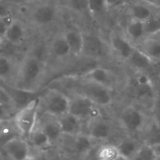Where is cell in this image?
<instances>
[{
  "label": "cell",
  "mask_w": 160,
  "mask_h": 160,
  "mask_svg": "<svg viewBox=\"0 0 160 160\" xmlns=\"http://www.w3.org/2000/svg\"><path fill=\"white\" fill-rule=\"evenodd\" d=\"M41 99L44 111L49 116L58 118L69 111V97L59 90L51 89Z\"/></svg>",
  "instance_id": "3957f363"
},
{
  "label": "cell",
  "mask_w": 160,
  "mask_h": 160,
  "mask_svg": "<svg viewBox=\"0 0 160 160\" xmlns=\"http://www.w3.org/2000/svg\"><path fill=\"white\" fill-rule=\"evenodd\" d=\"M55 16L53 8L48 5H43L37 8L32 17L34 21L39 24H47L52 22Z\"/></svg>",
  "instance_id": "7402d4cb"
},
{
  "label": "cell",
  "mask_w": 160,
  "mask_h": 160,
  "mask_svg": "<svg viewBox=\"0 0 160 160\" xmlns=\"http://www.w3.org/2000/svg\"><path fill=\"white\" fill-rule=\"evenodd\" d=\"M45 71L44 63L34 54L25 56L18 65L14 87L23 92L37 91Z\"/></svg>",
  "instance_id": "6da1fadb"
},
{
  "label": "cell",
  "mask_w": 160,
  "mask_h": 160,
  "mask_svg": "<svg viewBox=\"0 0 160 160\" xmlns=\"http://www.w3.org/2000/svg\"><path fill=\"white\" fill-rule=\"evenodd\" d=\"M64 36L71 54L78 57L81 56L83 47L82 34L75 30H69L65 34Z\"/></svg>",
  "instance_id": "ac0fdd59"
},
{
  "label": "cell",
  "mask_w": 160,
  "mask_h": 160,
  "mask_svg": "<svg viewBox=\"0 0 160 160\" xmlns=\"http://www.w3.org/2000/svg\"><path fill=\"white\" fill-rule=\"evenodd\" d=\"M0 105L13 107L16 101L12 96L2 86H0Z\"/></svg>",
  "instance_id": "4dcf8cb0"
},
{
  "label": "cell",
  "mask_w": 160,
  "mask_h": 160,
  "mask_svg": "<svg viewBox=\"0 0 160 160\" xmlns=\"http://www.w3.org/2000/svg\"><path fill=\"white\" fill-rule=\"evenodd\" d=\"M154 3L156 4L160 8V0H158V1H157V2Z\"/></svg>",
  "instance_id": "60d3db41"
},
{
  "label": "cell",
  "mask_w": 160,
  "mask_h": 160,
  "mask_svg": "<svg viewBox=\"0 0 160 160\" xmlns=\"http://www.w3.org/2000/svg\"><path fill=\"white\" fill-rule=\"evenodd\" d=\"M18 65L14 63L11 57L0 56V79L7 81H12L13 83Z\"/></svg>",
  "instance_id": "e0dca14e"
},
{
  "label": "cell",
  "mask_w": 160,
  "mask_h": 160,
  "mask_svg": "<svg viewBox=\"0 0 160 160\" xmlns=\"http://www.w3.org/2000/svg\"><path fill=\"white\" fill-rule=\"evenodd\" d=\"M135 47L154 63L160 61V31L147 36Z\"/></svg>",
  "instance_id": "30bf717a"
},
{
  "label": "cell",
  "mask_w": 160,
  "mask_h": 160,
  "mask_svg": "<svg viewBox=\"0 0 160 160\" xmlns=\"http://www.w3.org/2000/svg\"><path fill=\"white\" fill-rule=\"evenodd\" d=\"M25 36L23 25L18 21L13 20L8 29L4 39L15 45L22 42Z\"/></svg>",
  "instance_id": "d6986e66"
},
{
  "label": "cell",
  "mask_w": 160,
  "mask_h": 160,
  "mask_svg": "<svg viewBox=\"0 0 160 160\" xmlns=\"http://www.w3.org/2000/svg\"><path fill=\"white\" fill-rule=\"evenodd\" d=\"M12 107L0 105V121L9 120L10 117V108Z\"/></svg>",
  "instance_id": "e575fe53"
},
{
  "label": "cell",
  "mask_w": 160,
  "mask_h": 160,
  "mask_svg": "<svg viewBox=\"0 0 160 160\" xmlns=\"http://www.w3.org/2000/svg\"><path fill=\"white\" fill-rule=\"evenodd\" d=\"M80 79L83 81L100 85L112 90L114 83L113 76L109 70L102 67H97L85 74Z\"/></svg>",
  "instance_id": "7c38bea8"
},
{
  "label": "cell",
  "mask_w": 160,
  "mask_h": 160,
  "mask_svg": "<svg viewBox=\"0 0 160 160\" xmlns=\"http://www.w3.org/2000/svg\"><path fill=\"white\" fill-rule=\"evenodd\" d=\"M127 61L135 68L142 70L149 68L154 63L135 47Z\"/></svg>",
  "instance_id": "603a6c76"
},
{
  "label": "cell",
  "mask_w": 160,
  "mask_h": 160,
  "mask_svg": "<svg viewBox=\"0 0 160 160\" xmlns=\"http://www.w3.org/2000/svg\"><path fill=\"white\" fill-rule=\"evenodd\" d=\"M127 37L136 46L147 36L145 24L144 22L131 19L126 29Z\"/></svg>",
  "instance_id": "2e32d148"
},
{
  "label": "cell",
  "mask_w": 160,
  "mask_h": 160,
  "mask_svg": "<svg viewBox=\"0 0 160 160\" xmlns=\"http://www.w3.org/2000/svg\"><path fill=\"white\" fill-rule=\"evenodd\" d=\"M9 120L0 121V137L3 135L9 126Z\"/></svg>",
  "instance_id": "8d00e7d4"
},
{
  "label": "cell",
  "mask_w": 160,
  "mask_h": 160,
  "mask_svg": "<svg viewBox=\"0 0 160 160\" xmlns=\"http://www.w3.org/2000/svg\"><path fill=\"white\" fill-rule=\"evenodd\" d=\"M156 99V103H155V111H156V116H157V122L160 125V90L158 93L157 94Z\"/></svg>",
  "instance_id": "d590c367"
},
{
  "label": "cell",
  "mask_w": 160,
  "mask_h": 160,
  "mask_svg": "<svg viewBox=\"0 0 160 160\" xmlns=\"http://www.w3.org/2000/svg\"><path fill=\"white\" fill-rule=\"evenodd\" d=\"M9 14H10L8 7L5 4L0 3V18Z\"/></svg>",
  "instance_id": "74e56055"
},
{
  "label": "cell",
  "mask_w": 160,
  "mask_h": 160,
  "mask_svg": "<svg viewBox=\"0 0 160 160\" xmlns=\"http://www.w3.org/2000/svg\"><path fill=\"white\" fill-rule=\"evenodd\" d=\"M63 135L75 137L82 133V120L68 112L57 118Z\"/></svg>",
  "instance_id": "9a60e30c"
},
{
  "label": "cell",
  "mask_w": 160,
  "mask_h": 160,
  "mask_svg": "<svg viewBox=\"0 0 160 160\" xmlns=\"http://www.w3.org/2000/svg\"><path fill=\"white\" fill-rule=\"evenodd\" d=\"M73 137V147L76 153L81 156H85L91 151L94 140L88 134L81 133Z\"/></svg>",
  "instance_id": "44dd1931"
},
{
  "label": "cell",
  "mask_w": 160,
  "mask_h": 160,
  "mask_svg": "<svg viewBox=\"0 0 160 160\" xmlns=\"http://www.w3.org/2000/svg\"><path fill=\"white\" fill-rule=\"evenodd\" d=\"M70 98L69 111L81 120H89L100 116L98 107L85 96L78 93Z\"/></svg>",
  "instance_id": "277c9868"
},
{
  "label": "cell",
  "mask_w": 160,
  "mask_h": 160,
  "mask_svg": "<svg viewBox=\"0 0 160 160\" xmlns=\"http://www.w3.org/2000/svg\"><path fill=\"white\" fill-rule=\"evenodd\" d=\"M147 1H149V2H152L153 3H155L156 2H157V1H158V0H147Z\"/></svg>",
  "instance_id": "7bdbcfd3"
},
{
  "label": "cell",
  "mask_w": 160,
  "mask_h": 160,
  "mask_svg": "<svg viewBox=\"0 0 160 160\" xmlns=\"http://www.w3.org/2000/svg\"><path fill=\"white\" fill-rule=\"evenodd\" d=\"M83 35V47L82 55L99 60L105 54L103 41L97 36L91 34Z\"/></svg>",
  "instance_id": "ba28073f"
},
{
  "label": "cell",
  "mask_w": 160,
  "mask_h": 160,
  "mask_svg": "<svg viewBox=\"0 0 160 160\" xmlns=\"http://www.w3.org/2000/svg\"><path fill=\"white\" fill-rule=\"evenodd\" d=\"M117 147L120 158L124 160L133 159L140 147L138 143L132 139L123 140Z\"/></svg>",
  "instance_id": "ffe728a7"
},
{
  "label": "cell",
  "mask_w": 160,
  "mask_h": 160,
  "mask_svg": "<svg viewBox=\"0 0 160 160\" xmlns=\"http://www.w3.org/2000/svg\"><path fill=\"white\" fill-rule=\"evenodd\" d=\"M133 159L154 160L157 157L153 147L145 143L140 146Z\"/></svg>",
  "instance_id": "f546056e"
},
{
  "label": "cell",
  "mask_w": 160,
  "mask_h": 160,
  "mask_svg": "<svg viewBox=\"0 0 160 160\" xmlns=\"http://www.w3.org/2000/svg\"><path fill=\"white\" fill-rule=\"evenodd\" d=\"M40 103L39 97L23 106L14 116L16 127L23 136L28 139L35 129Z\"/></svg>",
  "instance_id": "7a4b0ae2"
},
{
  "label": "cell",
  "mask_w": 160,
  "mask_h": 160,
  "mask_svg": "<svg viewBox=\"0 0 160 160\" xmlns=\"http://www.w3.org/2000/svg\"><path fill=\"white\" fill-rule=\"evenodd\" d=\"M4 150L11 159H31V150L29 144L23 138L14 137L5 142Z\"/></svg>",
  "instance_id": "8992f818"
},
{
  "label": "cell",
  "mask_w": 160,
  "mask_h": 160,
  "mask_svg": "<svg viewBox=\"0 0 160 160\" xmlns=\"http://www.w3.org/2000/svg\"><path fill=\"white\" fill-rule=\"evenodd\" d=\"M70 7L77 11L81 12L88 9V0H68Z\"/></svg>",
  "instance_id": "836d02e7"
},
{
  "label": "cell",
  "mask_w": 160,
  "mask_h": 160,
  "mask_svg": "<svg viewBox=\"0 0 160 160\" xmlns=\"http://www.w3.org/2000/svg\"><path fill=\"white\" fill-rule=\"evenodd\" d=\"M14 19L10 14L0 18V38L3 39L9 25Z\"/></svg>",
  "instance_id": "d6a6232c"
},
{
  "label": "cell",
  "mask_w": 160,
  "mask_h": 160,
  "mask_svg": "<svg viewBox=\"0 0 160 160\" xmlns=\"http://www.w3.org/2000/svg\"><path fill=\"white\" fill-rule=\"evenodd\" d=\"M2 39L0 38V56H1V47H2Z\"/></svg>",
  "instance_id": "b9f144b4"
},
{
  "label": "cell",
  "mask_w": 160,
  "mask_h": 160,
  "mask_svg": "<svg viewBox=\"0 0 160 160\" xmlns=\"http://www.w3.org/2000/svg\"><path fill=\"white\" fill-rule=\"evenodd\" d=\"M135 94L137 97L141 99L155 98V95L152 82L139 84L136 82Z\"/></svg>",
  "instance_id": "83f0119b"
},
{
  "label": "cell",
  "mask_w": 160,
  "mask_h": 160,
  "mask_svg": "<svg viewBox=\"0 0 160 160\" xmlns=\"http://www.w3.org/2000/svg\"><path fill=\"white\" fill-rule=\"evenodd\" d=\"M122 126L131 132L140 130L145 124V116L142 113L133 106H128L122 111L119 116Z\"/></svg>",
  "instance_id": "52a82bcc"
},
{
  "label": "cell",
  "mask_w": 160,
  "mask_h": 160,
  "mask_svg": "<svg viewBox=\"0 0 160 160\" xmlns=\"http://www.w3.org/2000/svg\"><path fill=\"white\" fill-rule=\"evenodd\" d=\"M41 128L47 134L51 144L57 142L63 135L57 118L45 121Z\"/></svg>",
  "instance_id": "cb8c5ba5"
},
{
  "label": "cell",
  "mask_w": 160,
  "mask_h": 160,
  "mask_svg": "<svg viewBox=\"0 0 160 160\" xmlns=\"http://www.w3.org/2000/svg\"><path fill=\"white\" fill-rule=\"evenodd\" d=\"M52 49L54 55L59 58H64L71 54L64 34L57 37L53 40Z\"/></svg>",
  "instance_id": "484cf974"
},
{
  "label": "cell",
  "mask_w": 160,
  "mask_h": 160,
  "mask_svg": "<svg viewBox=\"0 0 160 160\" xmlns=\"http://www.w3.org/2000/svg\"><path fill=\"white\" fill-rule=\"evenodd\" d=\"M158 8L156 4L148 1L134 2L129 7L131 19L145 22L157 14Z\"/></svg>",
  "instance_id": "8fae6325"
},
{
  "label": "cell",
  "mask_w": 160,
  "mask_h": 160,
  "mask_svg": "<svg viewBox=\"0 0 160 160\" xmlns=\"http://www.w3.org/2000/svg\"><path fill=\"white\" fill-rule=\"evenodd\" d=\"M63 72L64 77L67 78H80L97 67L99 66L98 60L81 55Z\"/></svg>",
  "instance_id": "9c48e42d"
},
{
  "label": "cell",
  "mask_w": 160,
  "mask_h": 160,
  "mask_svg": "<svg viewBox=\"0 0 160 160\" xmlns=\"http://www.w3.org/2000/svg\"><path fill=\"white\" fill-rule=\"evenodd\" d=\"M105 7V0H88V9L92 14H99Z\"/></svg>",
  "instance_id": "1f68e13d"
},
{
  "label": "cell",
  "mask_w": 160,
  "mask_h": 160,
  "mask_svg": "<svg viewBox=\"0 0 160 160\" xmlns=\"http://www.w3.org/2000/svg\"><path fill=\"white\" fill-rule=\"evenodd\" d=\"M80 90V94L88 98L98 107H108L112 102L111 89L100 85L83 81Z\"/></svg>",
  "instance_id": "5b68a950"
},
{
  "label": "cell",
  "mask_w": 160,
  "mask_h": 160,
  "mask_svg": "<svg viewBox=\"0 0 160 160\" xmlns=\"http://www.w3.org/2000/svg\"><path fill=\"white\" fill-rule=\"evenodd\" d=\"M110 44L113 51L123 60L129 58L135 46L130 41L122 35L113 34L110 38Z\"/></svg>",
  "instance_id": "5bb4252c"
},
{
  "label": "cell",
  "mask_w": 160,
  "mask_h": 160,
  "mask_svg": "<svg viewBox=\"0 0 160 160\" xmlns=\"http://www.w3.org/2000/svg\"><path fill=\"white\" fill-rule=\"evenodd\" d=\"M96 157L98 159L101 160L120 159L117 147L111 144H105L100 147L96 153Z\"/></svg>",
  "instance_id": "d4e9b609"
},
{
  "label": "cell",
  "mask_w": 160,
  "mask_h": 160,
  "mask_svg": "<svg viewBox=\"0 0 160 160\" xmlns=\"http://www.w3.org/2000/svg\"><path fill=\"white\" fill-rule=\"evenodd\" d=\"M123 0H105L106 7L112 8L118 5Z\"/></svg>",
  "instance_id": "f35d334b"
},
{
  "label": "cell",
  "mask_w": 160,
  "mask_h": 160,
  "mask_svg": "<svg viewBox=\"0 0 160 160\" xmlns=\"http://www.w3.org/2000/svg\"><path fill=\"white\" fill-rule=\"evenodd\" d=\"M157 123L149 129L146 138L145 143L151 147L160 143V125Z\"/></svg>",
  "instance_id": "f1b7e54d"
},
{
  "label": "cell",
  "mask_w": 160,
  "mask_h": 160,
  "mask_svg": "<svg viewBox=\"0 0 160 160\" xmlns=\"http://www.w3.org/2000/svg\"><path fill=\"white\" fill-rule=\"evenodd\" d=\"M152 147H153L154 151H155L157 159L160 158V143Z\"/></svg>",
  "instance_id": "ab89813d"
},
{
  "label": "cell",
  "mask_w": 160,
  "mask_h": 160,
  "mask_svg": "<svg viewBox=\"0 0 160 160\" xmlns=\"http://www.w3.org/2000/svg\"><path fill=\"white\" fill-rule=\"evenodd\" d=\"M29 139L33 145L38 149L48 147L52 144L48 137L41 128L37 130L35 129Z\"/></svg>",
  "instance_id": "4316f807"
},
{
  "label": "cell",
  "mask_w": 160,
  "mask_h": 160,
  "mask_svg": "<svg viewBox=\"0 0 160 160\" xmlns=\"http://www.w3.org/2000/svg\"><path fill=\"white\" fill-rule=\"evenodd\" d=\"M88 135L94 141H105L111 136L112 128L110 123L100 116L89 120Z\"/></svg>",
  "instance_id": "4fadbf2b"
}]
</instances>
